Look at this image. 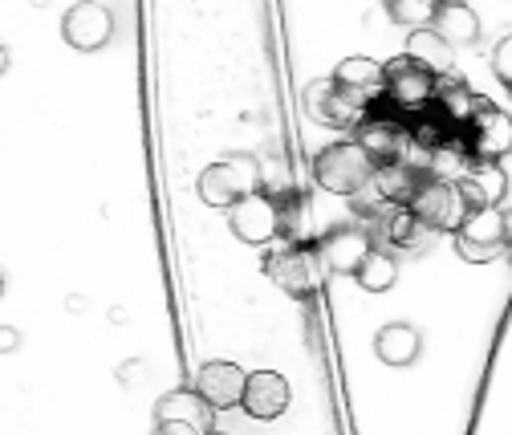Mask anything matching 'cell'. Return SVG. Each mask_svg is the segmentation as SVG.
I'll list each match as a JSON object with an SVG mask.
<instances>
[{"label": "cell", "instance_id": "cell-1", "mask_svg": "<svg viewBox=\"0 0 512 435\" xmlns=\"http://www.w3.org/2000/svg\"><path fill=\"white\" fill-rule=\"evenodd\" d=\"M374 175L370 155L354 139H334L313 155V183L330 196H358Z\"/></svg>", "mask_w": 512, "mask_h": 435}, {"label": "cell", "instance_id": "cell-2", "mask_svg": "<svg viewBox=\"0 0 512 435\" xmlns=\"http://www.w3.org/2000/svg\"><path fill=\"white\" fill-rule=\"evenodd\" d=\"M261 183H265V175L252 155H224L200 171L196 192L208 208H232L248 192H261Z\"/></svg>", "mask_w": 512, "mask_h": 435}, {"label": "cell", "instance_id": "cell-3", "mask_svg": "<svg viewBox=\"0 0 512 435\" xmlns=\"http://www.w3.org/2000/svg\"><path fill=\"white\" fill-rule=\"evenodd\" d=\"M456 253L472 265H484V261H496L508 244V212L504 204H484V208H472L464 212V220L456 224Z\"/></svg>", "mask_w": 512, "mask_h": 435}, {"label": "cell", "instance_id": "cell-4", "mask_svg": "<svg viewBox=\"0 0 512 435\" xmlns=\"http://www.w3.org/2000/svg\"><path fill=\"white\" fill-rule=\"evenodd\" d=\"M265 277L281 293H289L297 301L313 297L317 285H322V261H317V248L305 244V240H293L285 248H273V253L265 257Z\"/></svg>", "mask_w": 512, "mask_h": 435}, {"label": "cell", "instance_id": "cell-5", "mask_svg": "<svg viewBox=\"0 0 512 435\" xmlns=\"http://www.w3.org/2000/svg\"><path fill=\"white\" fill-rule=\"evenodd\" d=\"M301 106L313 122H322L330 131H354L358 122L366 118V98L350 94L346 86H338L334 78H313L305 90H301Z\"/></svg>", "mask_w": 512, "mask_h": 435}, {"label": "cell", "instance_id": "cell-6", "mask_svg": "<svg viewBox=\"0 0 512 435\" xmlns=\"http://www.w3.org/2000/svg\"><path fill=\"white\" fill-rule=\"evenodd\" d=\"M382 94H387V102L403 114H423L431 110V98H435V74L427 66H419L415 57L399 53L391 57L387 66H382Z\"/></svg>", "mask_w": 512, "mask_h": 435}, {"label": "cell", "instance_id": "cell-7", "mask_svg": "<svg viewBox=\"0 0 512 435\" xmlns=\"http://www.w3.org/2000/svg\"><path fill=\"white\" fill-rule=\"evenodd\" d=\"M460 131L468 139V159L472 163L500 167V159L508 155V143H512V122L496 102L476 98V110H472V118L464 122Z\"/></svg>", "mask_w": 512, "mask_h": 435}, {"label": "cell", "instance_id": "cell-8", "mask_svg": "<svg viewBox=\"0 0 512 435\" xmlns=\"http://www.w3.org/2000/svg\"><path fill=\"white\" fill-rule=\"evenodd\" d=\"M228 228L240 244H273L281 236V200L261 192H248L228 208Z\"/></svg>", "mask_w": 512, "mask_h": 435}, {"label": "cell", "instance_id": "cell-9", "mask_svg": "<svg viewBox=\"0 0 512 435\" xmlns=\"http://www.w3.org/2000/svg\"><path fill=\"white\" fill-rule=\"evenodd\" d=\"M155 427L171 435H208L216 431V411L196 387H175L155 403Z\"/></svg>", "mask_w": 512, "mask_h": 435}, {"label": "cell", "instance_id": "cell-10", "mask_svg": "<svg viewBox=\"0 0 512 435\" xmlns=\"http://www.w3.org/2000/svg\"><path fill=\"white\" fill-rule=\"evenodd\" d=\"M431 232H456V224L464 220V200H460V192H456V183L452 179H443V175H427L419 188H415V196H411V204H407Z\"/></svg>", "mask_w": 512, "mask_h": 435}, {"label": "cell", "instance_id": "cell-11", "mask_svg": "<svg viewBox=\"0 0 512 435\" xmlns=\"http://www.w3.org/2000/svg\"><path fill=\"white\" fill-rule=\"evenodd\" d=\"M370 248H374L370 228H358V224H334L322 240H317V261H322V273L354 277V269L366 261Z\"/></svg>", "mask_w": 512, "mask_h": 435}, {"label": "cell", "instance_id": "cell-12", "mask_svg": "<svg viewBox=\"0 0 512 435\" xmlns=\"http://www.w3.org/2000/svg\"><path fill=\"white\" fill-rule=\"evenodd\" d=\"M61 37L78 53H98L114 37V13L106 5H98V0H78V5H70V13L61 17Z\"/></svg>", "mask_w": 512, "mask_h": 435}, {"label": "cell", "instance_id": "cell-13", "mask_svg": "<svg viewBox=\"0 0 512 435\" xmlns=\"http://www.w3.org/2000/svg\"><path fill=\"white\" fill-rule=\"evenodd\" d=\"M289 379L277 375V370H252V375H244V391H240V407L261 419V423H273L289 411Z\"/></svg>", "mask_w": 512, "mask_h": 435}, {"label": "cell", "instance_id": "cell-14", "mask_svg": "<svg viewBox=\"0 0 512 435\" xmlns=\"http://www.w3.org/2000/svg\"><path fill=\"white\" fill-rule=\"evenodd\" d=\"M354 143L370 155V163H387V159H399L403 147H407V122L395 118V114H370L354 127Z\"/></svg>", "mask_w": 512, "mask_h": 435}, {"label": "cell", "instance_id": "cell-15", "mask_svg": "<svg viewBox=\"0 0 512 435\" xmlns=\"http://www.w3.org/2000/svg\"><path fill=\"white\" fill-rule=\"evenodd\" d=\"M431 175V167L427 163H415L411 155H399V159H387V163H378L374 167V175H370V183L378 188V196L387 200L391 208H407L411 204V196H415V188Z\"/></svg>", "mask_w": 512, "mask_h": 435}, {"label": "cell", "instance_id": "cell-16", "mask_svg": "<svg viewBox=\"0 0 512 435\" xmlns=\"http://www.w3.org/2000/svg\"><path fill=\"white\" fill-rule=\"evenodd\" d=\"M196 391L204 395V403H208L212 411H232V407H240V391H244V370H240L236 362L212 358V362H204V370H200Z\"/></svg>", "mask_w": 512, "mask_h": 435}, {"label": "cell", "instance_id": "cell-17", "mask_svg": "<svg viewBox=\"0 0 512 435\" xmlns=\"http://www.w3.org/2000/svg\"><path fill=\"white\" fill-rule=\"evenodd\" d=\"M476 98H480V94H476L468 82H460V78H452V74H443V78H435L431 110H435L452 131H460L464 122L472 118V110H476Z\"/></svg>", "mask_w": 512, "mask_h": 435}, {"label": "cell", "instance_id": "cell-18", "mask_svg": "<svg viewBox=\"0 0 512 435\" xmlns=\"http://www.w3.org/2000/svg\"><path fill=\"white\" fill-rule=\"evenodd\" d=\"M374 232L387 248H395V253H423L427 240H431V228L411 208H391V216L382 220Z\"/></svg>", "mask_w": 512, "mask_h": 435}, {"label": "cell", "instance_id": "cell-19", "mask_svg": "<svg viewBox=\"0 0 512 435\" xmlns=\"http://www.w3.org/2000/svg\"><path fill=\"white\" fill-rule=\"evenodd\" d=\"M374 354H378V362H387V366H415L419 354H423V334L411 322H391V326L378 330Z\"/></svg>", "mask_w": 512, "mask_h": 435}, {"label": "cell", "instance_id": "cell-20", "mask_svg": "<svg viewBox=\"0 0 512 435\" xmlns=\"http://www.w3.org/2000/svg\"><path fill=\"white\" fill-rule=\"evenodd\" d=\"M431 29L447 41V45H476L480 41V17L468 0H452V5H439Z\"/></svg>", "mask_w": 512, "mask_h": 435}, {"label": "cell", "instance_id": "cell-21", "mask_svg": "<svg viewBox=\"0 0 512 435\" xmlns=\"http://www.w3.org/2000/svg\"><path fill=\"white\" fill-rule=\"evenodd\" d=\"M338 86H346L350 94H358V98H378L382 94V66L374 57H346V61H338V70L330 74Z\"/></svg>", "mask_w": 512, "mask_h": 435}, {"label": "cell", "instance_id": "cell-22", "mask_svg": "<svg viewBox=\"0 0 512 435\" xmlns=\"http://www.w3.org/2000/svg\"><path fill=\"white\" fill-rule=\"evenodd\" d=\"M407 57H415L419 66H427L435 78L452 74V45H447L431 25H427V29H411V37H407Z\"/></svg>", "mask_w": 512, "mask_h": 435}, {"label": "cell", "instance_id": "cell-23", "mask_svg": "<svg viewBox=\"0 0 512 435\" xmlns=\"http://www.w3.org/2000/svg\"><path fill=\"white\" fill-rule=\"evenodd\" d=\"M354 281H358L366 293H387V289H395V281H399V261H395L391 253H382V248H370L366 261L354 269Z\"/></svg>", "mask_w": 512, "mask_h": 435}, {"label": "cell", "instance_id": "cell-24", "mask_svg": "<svg viewBox=\"0 0 512 435\" xmlns=\"http://www.w3.org/2000/svg\"><path fill=\"white\" fill-rule=\"evenodd\" d=\"M439 0H387V17L403 29H427L435 21Z\"/></svg>", "mask_w": 512, "mask_h": 435}, {"label": "cell", "instance_id": "cell-25", "mask_svg": "<svg viewBox=\"0 0 512 435\" xmlns=\"http://www.w3.org/2000/svg\"><path fill=\"white\" fill-rule=\"evenodd\" d=\"M492 78L500 86H512V37H500L492 49Z\"/></svg>", "mask_w": 512, "mask_h": 435}, {"label": "cell", "instance_id": "cell-26", "mask_svg": "<svg viewBox=\"0 0 512 435\" xmlns=\"http://www.w3.org/2000/svg\"><path fill=\"white\" fill-rule=\"evenodd\" d=\"M456 192H460V200H464V208L472 212V208H484V204H492V196L484 192V183L476 179V175H464V179H456Z\"/></svg>", "mask_w": 512, "mask_h": 435}, {"label": "cell", "instance_id": "cell-27", "mask_svg": "<svg viewBox=\"0 0 512 435\" xmlns=\"http://www.w3.org/2000/svg\"><path fill=\"white\" fill-rule=\"evenodd\" d=\"M13 350H21V330L0 326V354H13Z\"/></svg>", "mask_w": 512, "mask_h": 435}, {"label": "cell", "instance_id": "cell-28", "mask_svg": "<svg viewBox=\"0 0 512 435\" xmlns=\"http://www.w3.org/2000/svg\"><path fill=\"white\" fill-rule=\"evenodd\" d=\"M5 70H9V49L0 45V74H5Z\"/></svg>", "mask_w": 512, "mask_h": 435}, {"label": "cell", "instance_id": "cell-29", "mask_svg": "<svg viewBox=\"0 0 512 435\" xmlns=\"http://www.w3.org/2000/svg\"><path fill=\"white\" fill-rule=\"evenodd\" d=\"M151 435H171V431H163V427H155V431H151Z\"/></svg>", "mask_w": 512, "mask_h": 435}, {"label": "cell", "instance_id": "cell-30", "mask_svg": "<svg viewBox=\"0 0 512 435\" xmlns=\"http://www.w3.org/2000/svg\"><path fill=\"white\" fill-rule=\"evenodd\" d=\"M0 293H5V273H0Z\"/></svg>", "mask_w": 512, "mask_h": 435}, {"label": "cell", "instance_id": "cell-31", "mask_svg": "<svg viewBox=\"0 0 512 435\" xmlns=\"http://www.w3.org/2000/svg\"><path fill=\"white\" fill-rule=\"evenodd\" d=\"M439 5H452V0H439Z\"/></svg>", "mask_w": 512, "mask_h": 435}, {"label": "cell", "instance_id": "cell-32", "mask_svg": "<svg viewBox=\"0 0 512 435\" xmlns=\"http://www.w3.org/2000/svg\"><path fill=\"white\" fill-rule=\"evenodd\" d=\"M208 435H224V431H208Z\"/></svg>", "mask_w": 512, "mask_h": 435}]
</instances>
